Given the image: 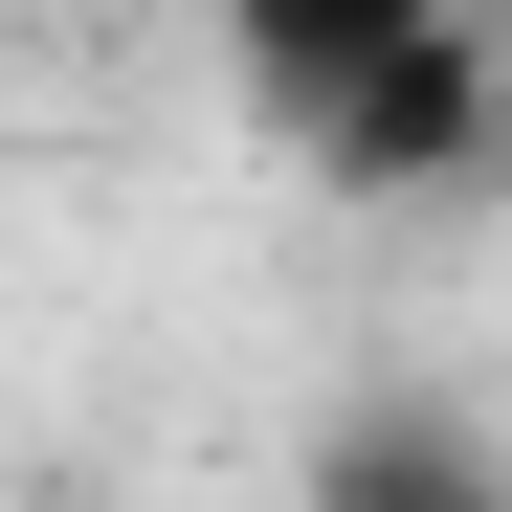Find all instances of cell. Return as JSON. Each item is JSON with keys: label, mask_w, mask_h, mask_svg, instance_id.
<instances>
[{"label": "cell", "mask_w": 512, "mask_h": 512, "mask_svg": "<svg viewBox=\"0 0 512 512\" xmlns=\"http://www.w3.org/2000/svg\"><path fill=\"white\" fill-rule=\"evenodd\" d=\"M446 23H490V0H223V45H245V90H268L290 134L357 90V67H401V45H446Z\"/></svg>", "instance_id": "7a4b0ae2"}, {"label": "cell", "mask_w": 512, "mask_h": 512, "mask_svg": "<svg viewBox=\"0 0 512 512\" xmlns=\"http://www.w3.org/2000/svg\"><path fill=\"white\" fill-rule=\"evenodd\" d=\"M312 512H512V490H490V446H468V423H334Z\"/></svg>", "instance_id": "3957f363"}, {"label": "cell", "mask_w": 512, "mask_h": 512, "mask_svg": "<svg viewBox=\"0 0 512 512\" xmlns=\"http://www.w3.org/2000/svg\"><path fill=\"white\" fill-rule=\"evenodd\" d=\"M490 134H512V90H490V23H446V45H401V67H357V90L312 112V179L423 201V179H468Z\"/></svg>", "instance_id": "6da1fadb"}]
</instances>
